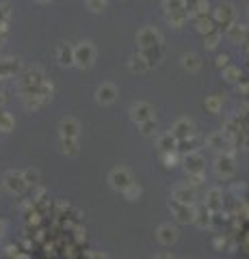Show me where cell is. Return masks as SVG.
Returning a JSON list of instances; mask_svg holds the SVG:
<instances>
[{
	"label": "cell",
	"mask_w": 249,
	"mask_h": 259,
	"mask_svg": "<svg viewBox=\"0 0 249 259\" xmlns=\"http://www.w3.org/2000/svg\"><path fill=\"white\" fill-rule=\"evenodd\" d=\"M217 173L223 175V177H230L232 173L236 171V164H234V156L232 153H223V156L217 158Z\"/></svg>",
	"instance_id": "52a82bcc"
},
{
	"label": "cell",
	"mask_w": 249,
	"mask_h": 259,
	"mask_svg": "<svg viewBox=\"0 0 249 259\" xmlns=\"http://www.w3.org/2000/svg\"><path fill=\"white\" fill-rule=\"evenodd\" d=\"M226 30H228V37H230V39H234V41H240V39L245 37V26H243V24L232 22Z\"/></svg>",
	"instance_id": "7402d4cb"
},
{
	"label": "cell",
	"mask_w": 249,
	"mask_h": 259,
	"mask_svg": "<svg viewBox=\"0 0 249 259\" xmlns=\"http://www.w3.org/2000/svg\"><path fill=\"white\" fill-rule=\"evenodd\" d=\"M167 18H169V22L173 24V26H182V24L189 20V13L187 11H175V13H167Z\"/></svg>",
	"instance_id": "4316f807"
},
{
	"label": "cell",
	"mask_w": 249,
	"mask_h": 259,
	"mask_svg": "<svg viewBox=\"0 0 249 259\" xmlns=\"http://www.w3.org/2000/svg\"><path fill=\"white\" fill-rule=\"evenodd\" d=\"M169 207H171L173 212H175V218H178V221H182V223H189V221H193V209H191L189 205L178 203V201H171Z\"/></svg>",
	"instance_id": "7c38bea8"
},
{
	"label": "cell",
	"mask_w": 249,
	"mask_h": 259,
	"mask_svg": "<svg viewBox=\"0 0 249 259\" xmlns=\"http://www.w3.org/2000/svg\"><path fill=\"white\" fill-rule=\"evenodd\" d=\"M208 207H212V209H217L221 205V190L219 188H212V190H208Z\"/></svg>",
	"instance_id": "cb8c5ba5"
},
{
	"label": "cell",
	"mask_w": 249,
	"mask_h": 259,
	"mask_svg": "<svg viewBox=\"0 0 249 259\" xmlns=\"http://www.w3.org/2000/svg\"><path fill=\"white\" fill-rule=\"evenodd\" d=\"M117 97V89L113 84H102L98 91H95V100L100 104H113Z\"/></svg>",
	"instance_id": "9c48e42d"
},
{
	"label": "cell",
	"mask_w": 249,
	"mask_h": 259,
	"mask_svg": "<svg viewBox=\"0 0 249 259\" xmlns=\"http://www.w3.org/2000/svg\"><path fill=\"white\" fill-rule=\"evenodd\" d=\"M195 24H197V30L202 32V35L215 30V20H210V18H199V20H195Z\"/></svg>",
	"instance_id": "d4e9b609"
},
{
	"label": "cell",
	"mask_w": 249,
	"mask_h": 259,
	"mask_svg": "<svg viewBox=\"0 0 249 259\" xmlns=\"http://www.w3.org/2000/svg\"><path fill=\"white\" fill-rule=\"evenodd\" d=\"M136 44L143 48H154V46H163V37L156 28H141L136 32Z\"/></svg>",
	"instance_id": "3957f363"
},
{
	"label": "cell",
	"mask_w": 249,
	"mask_h": 259,
	"mask_svg": "<svg viewBox=\"0 0 249 259\" xmlns=\"http://www.w3.org/2000/svg\"><path fill=\"white\" fill-rule=\"evenodd\" d=\"M59 130H61V139H76L80 125L74 119H63L59 123Z\"/></svg>",
	"instance_id": "30bf717a"
},
{
	"label": "cell",
	"mask_w": 249,
	"mask_h": 259,
	"mask_svg": "<svg viewBox=\"0 0 249 259\" xmlns=\"http://www.w3.org/2000/svg\"><path fill=\"white\" fill-rule=\"evenodd\" d=\"M156 132V119H150L146 123H141V134L143 136H152Z\"/></svg>",
	"instance_id": "1f68e13d"
},
{
	"label": "cell",
	"mask_w": 249,
	"mask_h": 259,
	"mask_svg": "<svg viewBox=\"0 0 249 259\" xmlns=\"http://www.w3.org/2000/svg\"><path fill=\"white\" fill-rule=\"evenodd\" d=\"M87 5H89L91 11H102L104 9V0H87Z\"/></svg>",
	"instance_id": "8d00e7d4"
},
{
	"label": "cell",
	"mask_w": 249,
	"mask_h": 259,
	"mask_svg": "<svg viewBox=\"0 0 249 259\" xmlns=\"http://www.w3.org/2000/svg\"><path fill=\"white\" fill-rule=\"evenodd\" d=\"M219 39H221V32L215 28V30H210V32H206V35H204V44L208 48H217V46H219Z\"/></svg>",
	"instance_id": "83f0119b"
},
{
	"label": "cell",
	"mask_w": 249,
	"mask_h": 259,
	"mask_svg": "<svg viewBox=\"0 0 249 259\" xmlns=\"http://www.w3.org/2000/svg\"><path fill=\"white\" fill-rule=\"evenodd\" d=\"M163 160H165V164H167V166H173V162H175V156H173V153L169 151V153H165V156H163Z\"/></svg>",
	"instance_id": "f35d334b"
},
{
	"label": "cell",
	"mask_w": 249,
	"mask_h": 259,
	"mask_svg": "<svg viewBox=\"0 0 249 259\" xmlns=\"http://www.w3.org/2000/svg\"><path fill=\"white\" fill-rule=\"evenodd\" d=\"M22 175H24V182H26V186L39 182V173L37 171H26V173H22Z\"/></svg>",
	"instance_id": "836d02e7"
},
{
	"label": "cell",
	"mask_w": 249,
	"mask_h": 259,
	"mask_svg": "<svg viewBox=\"0 0 249 259\" xmlns=\"http://www.w3.org/2000/svg\"><path fill=\"white\" fill-rule=\"evenodd\" d=\"M5 184H7V188H9L11 192H22L24 188H26V182H24V175L22 173H7L5 175Z\"/></svg>",
	"instance_id": "ba28073f"
},
{
	"label": "cell",
	"mask_w": 249,
	"mask_h": 259,
	"mask_svg": "<svg viewBox=\"0 0 249 259\" xmlns=\"http://www.w3.org/2000/svg\"><path fill=\"white\" fill-rule=\"evenodd\" d=\"M61 145H63V151H65L67 156H76V153H78L76 139H61Z\"/></svg>",
	"instance_id": "484cf974"
},
{
	"label": "cell",
	"mask_w": 249,
	"mask_h": 259,
	"mask_svg": "<svg viewBox=\"0 0 249 259\" xmlns=\"http://www.w3.org/2000/svg\"><path fill=\"white\" fill-rule=\"evenodd\" d=\"M191 134H193V123L189 119H178L171 127V136L175 141H189Z\"/></svg>",
	"instance_id": "8992f818"
},
{
	"label": "cell",
	"mask_w": 249,
	"mask_h": 259,
	"mask_svg": "<svg viewBox=\"0 0 249 259\" xmlns=\"http://www.w3.org/2000/svg\"><path fill=\"white\" fill-rule=\"evenodd\" d=\"M165 9H167V13L184 11V3L182 0H165Z\"/></svg>",
	"instance_id": "4dcf8cb0"
},
{
	"label": "cell",
	"mask_w": 249,
	"mask_h": 259,
	"mask_svg": "<svg viewBox=\"0 0 249 259\" xmlns=\"http://www.w3.org/2000/svg\"><path fill=\"white\" fill-rule=\"evenodd\" d=\"M187 168H189V173H202V168H204V158L199 156V153H189L187 156Z\"/></svg>",
	"instance_id": "5bb4252c"
},
{
	"label": "cell",
	"mask_w": 249,
	"mask_h": 259,
	"mask_svg": "<svg viewBox=\"0 0 249 259\" xmlns=\"http://www.w3.org/2000/svg\"><path fill=\"white\" fill-rule=\"evenodd\" d=\"M39 3H48V0H39Z\"/></svg>",
	"instance_id": "ab89813d"
},
{
	"label": "cell",
	"mask_w": 249,
	"mask_h": 259,
	"mask_svg": "<svg viewBox=\"0 0 249 259\" xmlns=\"http://www.w3.org/2000/svg\"><path fill=\"white\" fill-rule=\"evenodd\" d=\"M182 3H184V11H187V13L191 15L193 11H195V9H197V5H199V3H202V0H182Z\"/></svg>",
	"instance_id": "e575fe53"
},
{
	"label": "cell",
	"mask_w": 249,
	"mask_h": 259,
	"mask_svg": "<svg viewBox=\"0 0 249 259\" xmlns=\"http://www.w3.org/2000/svg\"><path fill=\"white\" fill-rule=\"evenodd\" d=\"M130 117H132V121H136V123L141 125V123H146V121L154 119V108H152L148 102H136L130 108Z\"/></svg>",
	"instance_id": "277c9868"
},
{
	"label": "cell",
	"mask_w": 249,
	"mask_h": 259,
	"mask_svg": "<svg viewBox=\"0 0 249 259\" xmlns=\"http://www.w3.org/2000/svg\"><path fill=\"white\" fill-rule=\"evenodd\" d=\"M228 65H230V56H228V54H219V56H217V67L226 69Z\"/></svg>",
	"instance_id": "d590c367"
},
{
	"label": "cell",
	"mask_w": 249,
	"mask_h": 259,
	"mask_svg": "<svg viewBox=\"0 0 249 259\" xmlns=\"http://www.w3.org/2000/svg\"><path fill=\"white\" fill-rule=\"evenodd\" d=\"M204 106H206L208 110H210V112H219V108H221V97H219V95H210V97H206Z\"/></svg>",
	"instance_id": "f1b7e54d"
},
{
	"label": "cell",
	"mask_w": 249,
	"mask_h": 259,
	"mask_svg": "<svg viewBox=\"0 0 249 259\" xmlns=\"http://www.w3.org/2000/svg\"><path fill=\"white\" fill-rule=\"evenodd\" d=\"M173 199L178 201V203L189 205L191 201H193V190L189 188V184H187V186H178V188L173 190Z\"/></svg>",
	"instance_id": "2e32d148"
},
{
	"label": "cell",
	"mask_w": 249,
	"mask_h": 259,
	"mask_svg": "<svg viewBox=\"0 0 249 259\" xmlns=\"http://www.w3.org/2000/svg\"><path fill=\"white\" fill-rule=\"evenodd\" d=\"M182 67L189 69V71H197L199 67H202V59L195 54V52H189L182 56Z\"/></svg>",
	"instance_id": "e0dca14e"
},
{
	"label": "cell",
	"mask_w": 249,
	"mask_h": 259,
	"mask_svg": "<svg viewBox=\"0 0 249 259\" xmlns=\"http://www.w3.org/2000/svg\"><path fill=\"white\" fill-rule=\"evenodd\" d=\"M109 182H111V186H113L115 190H119V192H126V190L134 184L132 175L128 173L126 168H115V171L109 175Z\"/></svg>",
	"instance_id": "7a4b0ae2"
},
{
	"label": "cell",
	"mask_w": 249,
	"mask_h": 259,
	"mask_svg": "<svg viewBox=\"0 0 249 259\" xmlns=\"http://www.w3.org/2000/svg\"><path fill=\"white\" fill-rule=\"evenodd\" d=\"M124 194H126V197H128V199H130V201H134V199H139V194H141V188H139V184H132V186H130V188H128V190H126Z\"/></svg>",
	"instance_id": "d6a6232c"
},
{
	"label": "cell",
	"mask_w": 249,
	"mask_h": 259,
	"mask_svg": "<svg viewBox=\"0 0 249 259\" xmlns=\"http://www.w3.org/2000/svg\"><path fill=\"white\" fill-rule=\"evenodd\" d=\"M7 18H9V7L0 5V24H7Z\"/></svg>",
	"instance_id": "74e56055"
},
{
	"label": "cell",
	"mask_w": 249,
	"mask_h": 259,
	"mask_svg": "<svg viewBox=\"0 0 249 259\" xmlns=\"http://www.w3.org/2000/svg\"><path fill=\"white\" fill-rule=\"evenodd\" d=\"M13 127V119L7 112H0V132H11Z\"/></svg>",
	"instance_id": "f546056e"
},
{
	"label": "cell",
	"mask_w": 249,
	"mask_h": 259,
	"mask_svg": "<svg viewBox=\"0 0 249 259\" xmlns=\"http://www.w3.org/2000/svg\"><path fill=\"white\" fill-rule=\"evenodd\" d=\"M208 145H210L212 149H226V145H228V136L223 134V132H215L208 136Z\"/></svg>",
	"instance_id": "ffe728a7"
},
{
	"label": "cell",
	"mask_w": 249,
	"mask_h": 259,
	"mask_svg": "<svg viewBox=\"0 0 249 259\" xmlns=\"http://www.w3.org/2000/svg\"><path fill=\"white\" fill-rule=\"evenodd\" d=\"M178 238V229L175 227H171V225H163L158 229V240L163 242V244H171V242Z\"/></svg>",
	"instance_id": "4fadbf2b"
},
{
	"label": "cell",
	"mask_w": 249,
	"mask_h": 259,
	"mask_svg": "<svg viewBox=\"0 0 249 259\" xmlns=\"http://www.w3.org/2000/svg\"><path fill=\"white\" fill-rule=\"evenodd\" d=\"M148 61L143 59L141 54H134L132 59H130V71H136V74H143V71H148Z\"/></svg>",
	"instance_id": "44dd1931"
},
{
	"label": "cell",
	"mask_w": 249,
	"mask_h": 259,
	"mask_svg": "<svg viewBox=\"0 0 249 259\" xmlns=\"http://www.w3.org/2000/svg\"><path fill=\"white\" fill-rule=\"evenodd\" d=\"M158 147H160V151H165V153H169V151H173L175 147H178V141L171 136V132L169 134H163L158 139Z\"/></svg>",
	"instance_id": "d6986e66"
},
{
	"label": "cell",
	"mask_w": 249,
	"mask_h": 259,
	"mask_svg": "<svg viewBox=\"0 0 249 259\" xmlns=\"http://www.w3.org/2000/svg\"><path fill=\"white\" fill-rule=\"evenodd\" d=\"M93 59H95V50H93V46L89 41H83V44H78L74 48V63L78 65L80 69L91 67Z\"/></svg>",
	"instance_id": "6da1fadb"
},
{
	"label": "cell",
	"mask_w": 249,
	"mask_h": 259,
	"mask_svg": "<svg viewBox=\"0 0 249 259\" xmlns=\"http://www.w3.org/2000/svg\"><path fill=\"white\" fill-rule=\"evenodd\" d=\"M57 59H59V65H63V67L74 65V48L69 44H61L59 50H57Z\"/></svg>",
	"instance_id": "8fae6325"
},
{
	"label": "cell",
	"mask_w": 249,
	"mask_h": 259,
	"mask_svg": "<svg viewBox=\"0 0 249 259\" xmlns=\"http://www.w3.org/2000/svg\"><path fill=\"white\" fill-rule=\"evenodd\" d=\"M215 24L217 26H230L232 22H236V11H234V7H232L230 3H226V5H221L219 9L215 11Z\"/></svg>",
	"instance_id": "5b68a950"
},
{
	"label": "cell",
	"mask_w": 249,
	"mask_h": 259,
	"mask_svg": "<svg viewBox=\"0 0 249 259\" xmlns=\"http://www.w3.org/2000/svg\"><path fill=\"white\" fill-rule=\"evenodd\" d=\"M223 78H226V82H238L243 74H240V69L234 67V65H228L226 69H223Z\"/></svg>",
	"instance_id": "603a6c76"
},
{
	"label": "cell",
	"mask_w": 249,
	"mask_h": 259,
	"mask_svg": "<svg viewBox=\"0 0 249 259\" xmlns=\"http://www.w3.org/2000/svg\"><path fill=\"white\" fill-rule=\"evenodd\" d=\"M18 67H20V63L15 61V59H3V61H0V78L13 76Z\"/></svg>",
	"instance_id": "ac0fdd59"
},
{
	"label": "cell",
	"mask_w": 249,
	"mask_h": 259,
	"mask_svg": "<svg viewBox=\"0 0 249 259\" xmlns=\"http://www.w3.org/2000/svg\"><path fill=\"white\" fill-rule=\"evenodd\" d=\"M141 56L150 63H158L160 59H163V46H154V48H143L141 50Z\"/></svg>",
	"instance_id": "9a60e30c"
}]
</instances>
